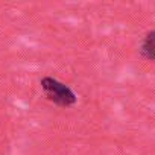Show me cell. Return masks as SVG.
Wrapping results in <instances>:
<instances>
[{"instance_id": "cell-1", "label": "cell", "mask_w": 155, "mask_h": 155, "mask_svg": "<svg viewBox=\"0 0 155 155\" xmlns=\"http://www.w3.org/2000/svg\"><path fill=\"white\" fill-rule=\"evenodd\" d=\"M41 88L44 94L56 105L59 107H70L76 102L74 93L64 84L58 82L56 79L52 78H43L41 79Z\"/></svg>"}, {"instance_id": "cell-2", "label": "cell", "mask_w": 155, "mask_h": 155, "mask_svg": "<svg viewBox=\"0 0 155 155\" xmlns=\"http://www.w3.org/2000/svg\"><path fill=\"white\" fill-rule=\"evenodd\" d=\"M140 53L144 59L155 61V31H150L144 35L140 46Z\"/></svg>"}]
</instances>
